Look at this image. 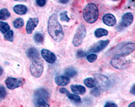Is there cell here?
<instances>
[{"label": "cell", "instance_id": "obj_14", "mask_svg": "<svg viewBox=\"0 0 135 107\" xmlns=\"http://www.w3.org/2000/svg\"><path fill=\"white\" fill-rule=\"evenodd\" d=\"M133 21V15L131 13H125L122 19V25L123 27H128Z\"/></svg>", "mask_w": 135, "mask_h": 107}, {"label": "cell", "instance_id": "obj_24", "mask_svg": "<svg viewBox=\"0 0 135 107\" xmlns=\"http://www.w3.org/2000/svg\"><path fill=\"white\" fill-rule=\"evenodd\" d=\"M84 82L85 85L89 88H93L95 87V81L94 79L90 77L85 79Z\"/></svg>", "mask_w": 135, "mask_h": 107}, {"label": "cell", "instance_id": "obj_31", "mask_svg": "<svg viewBox=\"0 0 135 107\" xmlns=\"http://www.w3.org/2000/svg\"><path fill=\"white\" fill-rule=\"evenodd\" d=\"M93 89L91 91V94H92L93 95H94L95 96H100V90L98 87H93Z\"/></svg>", "mask_w": 135, "mask_h": 107}, {"label": "cell", "instance_id": "obj_23", "mask_svg": "<svg viewBox=\"0 0 135 107\" xmlns=\"http://www.w3.org/2000/svg\"><path fill=\"white\" fill-rule=\"evenodd\" d=\"M10 29L9 25L6 22L0 21V31L3 34H6Z\"/></svg>", "mask_w": 135, "mask_h": 107}, {"label": "cell", "instance_id": "obj_29", "mask_svg": "<svg viewBox=\"0 0 135 107\" xmlns=\"http://www.w3.org/2000/svg\"><path fill=\"white\" fill-rule=\"evenodd\" d=\"M87 58L88 61L90 63H93L95 61H96V60L97 59V55L94 54H90L89 56H87L86 57Z\"/></svg>", "mask_w": 135, "mask_h": 107}, {"label": "cell", "instance_id": "obj_40", "mask_svg": "<svg viewBox=\"0 0 135 107\" xmlns=\"http://www.w3.org/2000/svg\"><path fill=\"white\" fill-rule=\"evenodd\" d=\"M113 1H118V0H113Z\"/></svg>", "mask_w": 135, "mask_h": 107}, {"label": "cell", "instance_id": "obj_39", "mask_svg": "<svg viewBox=\"0 0 135 107\" xmlns=\"http://www.w3.org/2000/svg\"><path fill=\"white\" fill-rule=\"evenodd\" d=\"M14 1H20V2H26L27 0H14Z\"/></svg>", "mask_w": 135, "mask_h": 107}, {"label": "cell", "instance_id": "obj_2", "mask_svg": "<svg viewBox=\"0 0 135 107\" xmlns=\"http://www.w3.org/2000/svg\"><path fill=\"white\" fill-rule=\"evenodd\" d=\"M83 17L86 22L93 24L97 21L98 18V9L94 3H89L83 11Z\"/></svg>", "mask_w": 135, "mask_h": 107}, {"label": "cell", "instance_id": "obj_7", "mask_svg": "<svg viewBox=\"0 0 135 107\" xmlns=\"http://www.w3.org/2000/svg\"><path fill=\"white\" fill-rule=\"evenodd\" d=\"M95 82L97 84L98 88L102 90H107L110 87V80L108 77L104 75L100 74H95L93 75Z\"/></svg>", "mask_w": 135, "mask_h": 107}, {"label": "cell", "instance_id": "obj_32", "mask_svg": "<svg viewBox=\"0 0 135 107\" xmlns=\"http://www.w3.org/2000/svg\"><path fill=\"white\" fill-rule=\"evenodd\" d=\"M86 56H87L86 52L84 51H82V50H79L77 52V57L78 58L84 57H85Z\"/></svg>", "mask_w": 135, "mask_h": 107}, {"label": "cell", "instance_id": "obj_12", "mask_svg": "<svg viewBox=\"0 0 135 107\" xmlns=\"http://www.w3.org/2000/svg\"><path fill=\"white\" fill-rule=\"evenodd\" d=\"M103 23L108 26H113L117 23L116 18L112 14H106L102 18Z\"/></svg>", "mask_w": 135, "mask_h": 107}, {"label": "cell", "instance_id": "obj_3", "mask_svg": "<svg viewBox=\"0 0 135 107\" xmlns=\"http://www.w3.org/2000/svg\"><path fill=\"white\" fill-rule=\"evenodd\" d=\"M50 95L45 89H39L34 94V103L37 106H49L48 103Z\"/></svg>", "mask_w": 135, "mask_h": 107}, {"label": "cell", "instance_id": "obj_18", "mask_svg": "<svg viewBox=\"0 0 135 107\" xmlns=\"http://www.w3.org/2000/svg\"><path fill=\"white\" fill-rule=\"evenodd\" d=\"M71 90L75 94L84 95L86 91V89L84 86L80 85H72L70 86Z\"/></svg>", "mask_w": 135, "mask_h": 107}, {"label": "cell", "instance_id": "obj_13", "mask_svg": "<svg viewBox=\"0 0 135 107\" xmlns=\"http://www.w3.org/2000/svg\"><path fill=\"white\" fill-rule=\"evenodd\" d=\"M135 49V44L133 42H129L127 44H126L122 48L121 51V54H120L122 55L124 57L128 56L134 51Z\"/></svg>", "mask_w": 135, "mask_h": 107}, {"label": "cell", "instance_id": "obj_26", "mask_svg": "<svg viewBox=\"0 0 135 107\" xmlns=\"http://www.w3.org/2000/svg\"><path fill=\"white\" fill-rule=\"evenodd\" d=\"M24 20L22 18H18L15 20L13 22V26L15 28L19 29L22 27L24 26Z\"/></svg>", "mask_w": 135, "mask_h": 107}, {"label": "cell", "instance_id": "obj_16", "mask_svg": "<svg viewBox=\"0 0 135 107\" xmlns=\"http://www.w3.org/2000/svg\"><path fill=\"white\" fill-rule=\"evenodd\" d=\"M59 91H60V94L66 95L67 96V97H68L70 100H71L77 101V102H80L81 101V99H80V96H78L77 95H76V94H70V93L69 92V91L67 90V89H64V88H61V89H60Z\"/></svg>", "mask_w": 135, "mask_h": 107}, {"label": "cell", "instance_id": "obj_5", "mask_svg": "<svg viewBox=\"0 0 135 107\" xmlns=\"http://www.w3.org/2000/svg\"><path fill=\"white\" fill-rule=\"evenodd\" d=\"M86 34V27L84 24H81L77 27L75 35L74 36L72 44L75 47H79L82 44L83 41L85 39Z\"/></svg>", "mask_w": 135, "mask_h": 107}, {"label": "cell", "instance_id": "obj_15", "mask_svg": "<svg viewBox=\"0 0 135 107\" xmlns=\"http://www.w3.org/2000/svg\"><path fill=\"white\" fill-rule=\"evenodd\" d=\"M26 54L27 56L32 60L41 59L40 54H39V51H37V49H36L34 47L29 48L26 52Z\"/></svg>", "mask_w": 135, "mask_h": 107}, {"label": "cell", "instance_id": "obj_17", "mask_svg": "<svg viewBox=\"0 0 135 107\" xmlns=\"http://www.w3.org/2000/svg\"><path fill=\"white\" fill-rule=\"evenodd\" d=\"M55 82L57 85L63 87L70 82V79L67 76H57L55 78Z\"/></svg>", "mask_w": 135, "mask_h": 107}, {"label": "cell", "instance_id": "obj_36", "mask_svg": "<svg viewBox=\"0 0 135 107\" xmlns=\"http://www.w3.org/2000/svg\"><path fill=\"white\" fill-rule=\"evenodd\" d=\"M58 1L61 4H66V3L69 2V0H58Z\"/></svg>", "mask_w": 135, "mask_h": 107}, {"label": "cell", "instance_id": "obj_25", "mask_svg": "<svg viewBox=\"0 0 135 107\" xmlns=\"http://www.w3.org/2000/svg\"><path fill=\"white\" fill-rule=\"evenodd\" d=\"M34 40L37 44H42L44 42V36L40 32H37L34 34Z\"/></svg>", "mask_w": 135, "mask_h": 107}, {"label": "cell", "instance_id": "obj_21", "mask_svg": "<svg viewBox=\"0 0 135 107\" xmlns=\"http://www.w3.org/2000/svg\"><path fill=\"white\" fill-rule=\"evenodd\" d=\"M94 34H95V37H102V36H105L108 35V31L105 29L98 28L95 31Z\"/></svg>", "mask_w": 135, "mask_h": 107}, {"label": "cell", "instance_id": "obj_38", "mask_svg": "<svg viewBox=\"0 0 135 107\" xmlns=\"http://www.w3.org/2000/svg\"><path fill=\"white\" fill-rule=\"evenodd\" d=\"M3 73V69L2 67L0 66V75H2Z\"/></svg>", "mask_w": 135, "mask_h": 107}, {"label": "cell", "instance_id": "obj_37", "mask_svg": "<svg viewBox=\"0 0 135 107\" xmlns=\"http://www.w3.org/2000/svg\"><path fill=\"white\" fill-rule=\"evenodd\" d=\"M134 104H135V102L134 101H133V103H130V104L129 105V107H134V106H135V105H134Z\"/></svg>", "mask_w": 135, "mask_h": 107}, {"label": "cell", "instance_id": "obj_34", "mask_svg": "<svg viewBox=\"0 0 135 107\" xmlns=\"http://www.w3.org/2000/svg\"><path fill=\"white\" fill-rule=\"evenodd\" d=\"M105 107H117L118 105L115 103L111 102V101H107L104 105Z\"/></svg>", "mask_w": 135, "mask_h": 107}, {"label": "cell", "instance_id": "obj_35", "mask_svg": "<svg viewBox=\"0 0 135 107\" xmlns=\"http://www.w3.org/2000/svg\"><path fill=\"white\" fill-rule=\"evenodd\" d=\"M130 92H131V94L133 95H135V85H134V84L133 85V87H131Z\"/></svg>", "mask_w": 135, "mask_h": 107}, {"label": "cell", "instance_id": "obj_19", "mask_svg": "<svg viewBox=\"0 0 135 107\" xmlns=\"http://www.w3.org/2000/svg\"><path fill=\"white\" fill-rule=\"evenodd\" d=\"M14 11L19 15H24L27 13V8L25 5L17 4L13 8Z\"/></svg>", "mask_w": 135, "mask_h": 107}, {"label": "cell", "instance_id": "obj_4", "mask_svg": "<svg viewBox=\"0 0 135 107\" xmlns=\"http://www.w3.org/2000/svg\"><path fill=\"white\" fill-rule=\"evenodd\" d=\"M110 64L114 68L120 70H124L129 66V62L126 59L125 57L118 54L112 59Z\"/></svg>", "mask_w": 135, "mask_h": 107}, {"label": "cell", "instance_id": "obj_27", "mask_svg": "<svg viewBox=\"0 0 135 107\" xmlns=\"http://www.w3.org/2000/svg\"><path fill=\"white\" fill-rule=\"evenodd\" d=\"M4 39L9 42H13L14 40V33L13 31H8L4 35Z\"/></svg>", "mask_w": 135, "mask_h": 107}, {"label": "cell", "instance_id": "obj_20", "mask_svg": "<svg viewBox=\"0 0 135 107\" xmlns=\"http://www.w3.org/2000/svg\"><path fill=\"white\" fill-rule=\"evenodd\" d=\"M65 75L68 77H74L77 75V71L74 67H70L67 68L65 70Z\"/></svg>", "mask_w": 135, "mask_h": 107}, {"label": "cell", "instance_id": "obj_6", "mask_svg": "<svg viewBox=\"0 0 135 107\" xmlns=\"http://www.w3.org/2000/svg\"><path fill=\"white\" fill-rule=\"evenodd\" d=\"M44 66L41 59L32 60L30 65V72L31 75L36 78H39L42 75Z\"/></svg>", "mask_w": 135, "mask_h": 107}, {"label": "cell", "instance_id": "obj_28", "mask_svg": "<svg viewBox=\"0 0 135 107\" xmlns=\"http://www.w3.org/2000/svg\"><path fill=\"white\" fill-rule=\"evenodd\" d=\"M60 19L61 21L63 22H69L70 18L67 15V11H64L60 14Z\"/></svg>", "mask_w": 135, "mask_h": 107}, {"label": "cell", "instance_id": "obj_30", "mask_svg": "<svg viewBox=\"0 0 135 107\" xmlns=\"http://www.w3.org/2000/svg\"><path fill=\"white\" fill-rule=\"evenodd\" d=\"M6 91L5 88L2 85H0V99H3L6 96Z\"/></svg>", "mask_w": 135, "mask_h": 107}, {"label": "cell", "instance_id": "obj_8", "mask_svg": "<svg viewBox=\"0 0 135 107\" xmlns=\"http://www.w3.org/2000/svg\"><path fill=\"white\" fill-rule=\"evenodd\" d=\"M6 87L10 90H14L23 85V80L20 79L8 77L5 80Z\"/></svg>", "mask_w": 135, "mask_h": 107}, {"label": "cell", "instance_id": "obj_10", "mask_svg": "<svg viewBox=\"0 0 135 107\" xmlns=\"http://www.w3.org/2000/svg\"><path fill=\"white\" fill-rule=\"evenodd\" d=\"M41 56L46 62L49 64H54L57 60L55 55L49 50L42 49L41 51Z\"/></svg>", "mask_w": 135, "mask_h": 107}, {"label": "cell", "instance_id": "obj_11", "mask_svg": "<svg viewBox=\"0 0 135 107\" xmlns=\"http://www.w3.org/2000/svg\"><path fill=\"white\" fill-rule=\"evenodd\" d=\"M38 23H39V19L37 18H33L29 19L27 21L26 25V32L27 34H31L34 29L37 26Z\"/></svg>", "mask_w": 135, "mask_h": 107}, {"label": "cell", "instance_id": "obj_1", "mask_svg": "<svg viewBox=\"0 0 135 107\" xmlns=\"http://www.w3.org/2000/svg\"><path fill=\"white\" fill-rule=\"evenodd\" d=\"M47 30L49 35L55 42H59L64 37L63 29L58 21L57 15L53 14L49 17L47 24Z\"/></svg>", "mask_w": 135, "mask_h": 107}, {"label": "cell", "instance_id": "obj_33", "mask_svg": "<svg viewBox=\"0 0 135 107\" xmlns=\"http://www.w3.org/2000/svg\"><path fill=\"white\" fill-rule=\"evenodd\" d=\"M36 3L39 6L43 7L46 3V0H36Z\"/></svg>", "mask_w": 135, "mask_h": 107}, {"label": "cell", "instance_id": "obj_9", "mask_svg": "<svg viewBox=\"0 0 135 107\" xmlns=\"http://www.w3.org/2000/svg\"><path fill=\"white\" fill-rule=\"evenodd\" d=\"M109 43H110V40L99 41L91 47V49L89 50V52H99L105 49Z\"/></svg>", "mask_w": 135, "mask_h": 107}, {"label": "cell", "instance_id": "obj_22", "mask_svg": "<svg viewBox=\"0 0 135 107\" xmlns=\"http://www.w3.org/2000/svg\"><path fill=\"white\" fill-rule=\"evenodd\" d=\"M11 16L9 11L6 8L0 10V20H6Z\"/></svg>", "mask_w": 135, "mask_h": 107}]
</instances>
